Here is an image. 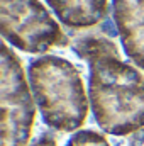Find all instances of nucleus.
I'll return each instance as SVG.
<instances>
[{
    "instance_id": "5",
    "label": "nucleus",
    "mask_w": 144,
    "mask_h": 146,
    "mask_svg": "<svg viewBox=\"0 0 144 146\" xmlns=\"http://www.w3.org/2000/svg\"><path fill=\"white\" fill-rule=\"evenodd\" d=\"M112 22L126 58L144 72V0H112Z\"/></svg>"
},
{
    "instance_id": "8",
    "label": "nucleus",
    "mask_w": 144,
    "mask_h": 146,
    "mask_svg": "<svg viewBox=\"0 0 144 146\" xmlns=\"http://www.w3.org/2000/svg\"><path fill=\"white\" fill-rule=\"evenodd\" d=\"M29 146H58V139H56V136H54L53 131H49L48 127H44V129H41L34 136L32 143Z\"/></svg>"
},
{
    "instance_id": "4",
    "label": "nucleus",
    "mask_w": 144,
    "mask_h": 146,
    "mask_svg": "<svg viewBox=\"0 0 144 146\" xmlns=\"http://www.w3.org/2000/svg\"><path fill=\"white\" fill-rule=\"evenodd\" d=\"M0 31L3 41L27 54L71 46V36L41 0H0Z\"/></svg>"
},
{
    "instance_id": "2",
    "label": "nucleus",
    "mask_w": 144,
    "mask_h": 146,
    "mask_svg": "<svg viewBox=\"0 0 144 146\" xmlns=\"http://www.w3.org/2000/svg\"><path fill=\"white\" fill-rule=\"evenodd\" d=\"M27 78L44 127L70 136L85 129L92 107L78 65L59 54H39L29 61Z\"/></svg>"
},
{
    "instance_id": "1",
    "label": "nucleus",
    "mask_w": 144,
    "mask_h": 146,
    "mask_svg": "<svg viewBox=\"0 0 144 146\" xmlns=\"http://www.w3.org/2000/svg\"><path fill=\"white\" fill-rule=\"evenodd\" d=\"M70 48L88 68L87 83L97 129L119 139L144 129V72L122 56L120 42L95 29L73 36Z\"/></svg>"
},
{
    "instance_id": "7",
    "label": "nucleus",
    "mask_w": 144,
    "mask_h": 146,
    "mask_svg": "<svg viewBox=\"0 0 144 146\" xmlns=\"http://www.w3.org/2000/svg\"><path fill=\"white\" fill-rule=\"evenodd\" d=\"M65 146H117L112 138L104 134L98 129L85 127L71 136H68Z\"/></svg>"
},
{
    "instance_id": "6",
    "label": "nucleus",
    "mask_w": 144,
    "mask_h": 146,
    "mask_svg": "<svg viewBox=\"0 0 144 146\" xmlns=\"http://www.w3.org/2000/svg\"><path fill=\"white\" fill-rule=\"evenodd\" d=\"M63 29L83 34L98 29L112 14V0H44Z\"/></svg>"
},
{
    "instance_id": "3",
    "label": "nucleus",
    "mask_w": 144,
    "mask_h": 146,
    "mask_svg": "<svg viewBox=\"0 0 144 146\" xmlns=\"http://www.w3.org/2000/svg\"><path fill=\"white\" fill-rule=\"evenodd\" d=\"M37 106L27 72L15 49L3 41L0 60V146H29L34 139Z\"/></svg>"
}]
</instances>
